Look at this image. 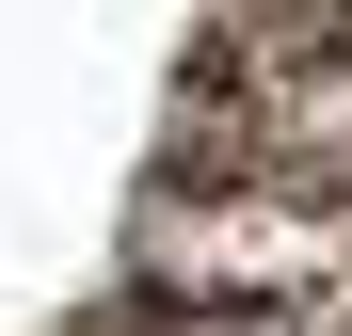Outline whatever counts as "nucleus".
<instances>
[{
	"mask_svg": "<svg viewBox=\"0 0 352 336\" xmlns=\"http://www.w3.org/2000/svg\"><path fill=\"white\" fill-rule=\"evenodd\" d=\"M0 336H352V0H0Z\"/></svg>",
	"mask_w": 352,
	"mask_h": 336,
	"instance_id": "nucleus-1",
	"label": "nucleus"
}]
</instances>
